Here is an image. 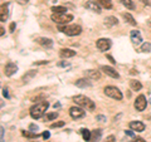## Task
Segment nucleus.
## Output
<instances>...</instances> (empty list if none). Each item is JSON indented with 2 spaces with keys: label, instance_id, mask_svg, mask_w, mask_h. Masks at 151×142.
<instances>
[{
  "label": "nucleus",
  "instance_id": "nucleus-35",
  "mask_svg": "<svg viewBox=\"0 0 151 142\" xmlns=\"http://www.w3.org/2000/svg\"><path fill=\"white\" fill-rule=\"evenodd\" d=\"M3 96L5 97V98H8V99L10 98V96H9V91H8V88H4V89H3Z\"/></svg>",
  "mask_w": 151,
  "mask_h": 142
},
{
  "label": "nucleus",
  "instance_id": "nucleus-29",
  "mask_svg": "<svg viewBox=\"0 0 151 142\" xmlns=\"http://www.w3.org/2000/svg\"><path fill=\"white\" fill-rule=\"evenodd\" d=\"M140 52H142V53H149V52H151V43H144L142 45H141L140 48Z\"/></svg>",
  "mask_w": 151,
  "mask_h": 142
},
{
  "label": "nucleus",
  "instance_id": "nucleus-24",
  "mask_svg": "<svg viewBox=\"0 0 151 142\" xmlns=\"http://www.w3.org/2000/svg\"><path fill=\"white\" fill-rule=\"evenodd\" d=\"M79 132H81V135H82V137H83V140H84V141H87V142H89V140H91L92 132H89L87 128H82Z\"/></svg>",
  "mask_w": 151,
  "mask_h": 142
},
{
  "label": "nucleus",
  "instance_id": "nucleus-40",
  "mask_svg": "<svg viewBox=\"0 0 151 142\" xmlns=\"http://www.w3.org/2000/svg\"><path fill=\"white\" fill-rule=\"evenodd\" d=\"M132 142H145V140H144V138H141V137H136V138L132 141Z\"/></svg>",
  "mask_w": 151,
  "mask_h": 142
},
{
  "label": "nucleus",
  "instance_id": "nucleus-17",
  "mask_svg": "<svg viewBox=\"0 0 151 142\" xmlns=\"http://www.w3.org/2000/svg\"><path fill=\"white\" fill-rule=\"evenodd\" d=\"M59 54L62 58H72L76 55V52L73 49H68V48H63L59 50Z\"/></svg>",
  "mask_w": 151,
  "mask_h": 142
},
{
  "label": "nucleus",
  "instance_id": "nucleus-26",
  "mask_svg": "<svg viewBox=\"0 0 151 142\" xmlns=\"http://www.w3.org/2000/svg\"><path fill=\"white\" fill-rule=\"evenodd\" d=\"M96 1L100 4L101 6L106 8V9H111L112 8V1L111 0H96Z\"/></svg>",
  "mask_w": 151,
  "mask_h": 142
},
{
  "label": "nucleus",
  "instance_id": "nucleus-20",
  "mask_svg": "<svg viewBox=\"0 0 151 142\" xmlns=\"http://www.w3.org/2000/svg\"><path fill=\"white\" fill-rule=\"evenodd\" d=\"M105 24H106V27H113V25L119 24V20H117V18H115V16H107L105 19Z\"/></svg>",
  "mask_w": 151,
  "mask_h": 142
},
{
  "label": "nucleus",
  "instance_id": "nucleus-42",
  "mask_svg": "<svg viewBox=\"0 0 151 142\" xmlns=\"http://www.w3.org/2000/svg\"><path fill=\"white\" fill-rule=\"evenodd\" d=\"M107 58H108V59H110V60H111V63H113V64H115V63H116V60H115V59H113V58H112V57H111V55H107Z\"/></svg>",
  "mask_w": 151,
  "mask_h": 142
},
{
  "label": "nucleus",
  "instance_id": "nucleus-22",
  "mask_svg": "<svg viewBox=\"0 0 151 142\" xmlns=\"http://www.w3.org/2000/svg\"><path fill=\"white\" fill-rule=\"evenodd\" d=\"M130 87L134 89V91H140V89L142 88V84H141L139 80H136V79H131L130 80Z\"/></svg>",
  "mask_w": 151,
  "mask_h": 142
},
{
  "label": "nucleus",
  "instance_id": "nucleus-10",
  "mask_svg": "<svg viewBox=\"0 0 151 142\" xmlns=\"http://www.w3.org/2000/svg\"><path fill=\"white\" fill-rule=\"evenodd\" d=\"M130 38H131V42L135 45H139V44H141V42H142V37H141V33L139 30H131Z\"/></svg>",
  "mask_w": 151,
  "mask_h": 142
},
{
  "label": "nucleus",
  "instance_id": "nucleus-21",
  "mask_svg": "<svg viewBox=\"0 0 151 142\" xmlns=\"http://www.w3.org/2000/svg\"><path fill=\"white\" fill-rule=\"evenodd\" d=\"M122 16H124V19H125L127 23H129V24H131V25H136V24H137V22L135 20L134 16H132L131 14H129V13H124V14H122Z\"/></svg>",
  "mask_w": 151,
  "mask_h": 142
},
{
  "label": "nucleus",
  "instance_id": "nucleus-28",
  "mask_svg": "<svg viewBox=\"0 0 151 142\" xmlns=\"http://www.w3.org/2000/svg\"><path fill=\"white\" fill-rule=\"evenodd\" d=\"M22 135L24 137H28V138H37V137H39V135L35 133V132H29V131H22Z\"/></svg>",
  "mask_w": 151,
  "mask_h": 142
},
{
  "label": "nucleus",
  "instance_id": "nucleus-25",
  "mask_svg": "<svg viewBox=\"0 0 151 142\" xmlns=\"http://www.w3.org/2000/svg\"><path fill=\"white\" fill-rule=\"evenodd\" d=\"M119 1L122 5H125L127 9H130V10H134L135 9V4H134V1H131V0H119Z\"/></svg>",
  "mask_w": 151,
  "mask_h": 142
},
{
  "label": "nucleus",
  "instance_id": "nucleus-27",
  "mask_svg": "<svg viewBox=\"0 0 151 142\" xmlns=\"http://www.w3.org/2000/svg\"><path fill=\"white\" fill-rule=\"evenodd\" d=\"M52 11H53V14H67V9L64 6H53Z\"/></svg>",
  "mask_w": 151,
  "mask_h": 142
},
{
  "label": "nucleus",
  "instance_id": "nucleus-37",
  "mask_svg": "<svg viewBox=\"0 0 151 142\" xmlns=\"http://www.w3.org/2000/svg\"><path fill=\"white\" fill-rule=\"evenodd\" d=\"M96 118H97V121H100V122H106V117H105V116H101V115H98Z\"/></svg>",
  "mask_w": 151,
  "mask_h": 142
},
{
  "label": "nucleus",
  "instance_id": "nucleus-34",
  "mask_svg": "<svg viewBox=\"0 0 151 142\" xmlns=\"http://www.w3.org/2000/svg\"><path fill=\"white\" fill-rule=\"evenodd\" d=\"M29 130H30V131H33V132H35V131H38L39 128H38V126H37V125L32 123V125H29Z\"/></svg>",
  "mask_w": 151,
  "mask_h": 142
},
{
  "label": "nucleus",
  "instance_id": "nucleus-39",
  "mask_svg": "<svg viewBox=\"0 0 151 142\" xmlns=\"http://www.w3.org/2000/svg\"><path fill=\"white\" fill-rule=\"evenodd\" d=\"M47 60H40V62H34V65H42V64H47Z\"/></svg>",
  "mask_w": 151,
  "mask_h": 142
},
{
  "label": "nucleus",
  "instance_id": "nucleus-19",
  "mask_svg": "<svg viewBox=\"0 0 151 142\" xmlns=\"http://www.w3.org/2000/svg\"><path fill=\"white\" fill-rule=\"evenodd\" d=\"M9 15V8H8V4H3L1 5V11H0V20L1 22H5L8 19Z\"/></svg>",
  "mask_w": 151,
  "mask_h": 142
},
{
  "label": "nucleus",
  "instance_id": "nucleus-23",
  "mask_svg": "<svg viewBox=\"0 0 151 142\" xmlns=\"http://www.w3.org/2000/svg\"><path fill=\"white\" fill-rule=\"evenodd\" d=\"M35 74H37V70H29V72H27L23 75V80H24L25 83H28L33 77H35Z\"/></svg>",
  "mask_w": 151,
  "mask_h": 142
},
{
  "label": "nucleus",
  "instance_id": "nucleus-14",
  "mask_svg": "<svg viewBox=\"0 0 151 142\" xmlns=\"http://www.w3.org/2000/svg\"><path fill=\"white\" fill-rule=\"evenodd\" d=\"M129 126L131 130H134L136 132H142L145 130V125L141 121H132V122H130Z\"/></svg>",
  "mask_w": 151,
  "mask_h": 142
},
{
  "label": "nucleus",
  "instance_id": "nucleus-43",
  "mask_svg": "<svg viewBox=\"0 0 151 142\" xmlns=\"http://www.w3.org/2000/svg\"><path fill=\"white\" fill-rule=\"evenodd\" d=\"M14 29H15V23H12L10 24V32H13Z\"/></svg>",
  "mask_w": 151,
  "mask_h": 142
},
{
  "label": "nucleus",
  "instance_id": "nucleus-45",
  "mask_svg": "<svg viewBox=\"0 0 151 142\" xmlns=\"http://www.w3.org/2000/svg\"><path fill=\"white\" fill-rule=\"evenodd\" d=\"M28 1H29V0H19V3H22V4H25Z\"/></svg>",
  "mask_w": 151,
  "mask_h": 142
},
{
  "label": "nucleus",
  "instance_id": "nucleus-4",
  "mask_svg": "<svg viewBox=\"0 0 151 142\" xmlns=\"http://www.w3.org/2000/svg\"><path fill=\"white\" fill-rule=\"evenodd\" d=\"M52 20L59 25L68 24L69 22L73 20V15H70V14H53L52 15Z\"/></svg>",
  "mask_w": 151,
  "mask_h": 142
},
{
  "label": "nucleus",
  "instance_id": "nucleus-6",
  "mask_svg": "<svg viewBox=\"0 0 151 142\" xmlns=\"http://www.w3.org/2000/svg\"><path fill=\"white\" fill-rule=\"evenodd\" d=\"M69 115L73 120H79V118H83L86 116V112H84L83 108L76 106V107H70L69 108Z\"/></svg>",
  "mask_w": 151,
  "mask_h": 142
},
{
  "label": "nucleus",
  "instance_id": "nucleus-9",
  "mask_svg": "<svg viewBox=\"0 0 151 142\" xmlns=\"http://www.w3.org/2000/svg\"><path fill=\"white\" fill-rule=\"evenodd\" d=\"M18 72V65L15 63L9 62L5 67H4V73H5L6 77H12L13 74H15Z\"/></svg>",
  "mask_w": 151,
  "mask_h": 142
},
{
  "label": "nucleus",
  "instance_id": "nucleus-5",
  "mask_svg": "<svg viewBox=\"0 0 151 142\" xmlns=\"http://www.w3.org/2000/svg\"><path fill=\"white\" fill-rule=\"evenodd\" d=\"M105 94L108 97H111L113 99H117V101H121L122 99V93L119 88H116V87H113V86H108L105 88Z\"/></svg>",
  "mask_w": 151,
  "mask_h": 142
},
{
  "label": "nucleus",
  "instance_id": "nucleus-44",
  "mask_svg": "<svg viewBox=\"0 0 151 142\" xmlns=\"http://www.w3.org/2000/svg\"><path fill=\"white\" fill-rule=\"evenodd\" d=\"M141 1H142L145 5H150V1H149V0H141Z\"/></svg>",
  "mask_w": 151,
  "mask_h": 142
},
{
  "label": "nucleus",
  "instance_id": "nucleus-8",
  "mask_svg": "<svg viewBox=\"0 0 151 142\" xmlns=\"http://www.w3.org/2000/svg\"><path fill=\"white\" fill-rule=\"evenodd\" d=\"M146 106H147V102H146V97L144 94H140V96L136 98L135 101V108L139 112H142L146 110Z\"/></svg>",
  "mask_w": 151,
  "mask_h": 142
},
{
  "label": "nucleus",
  "instance_id": "nucleus-30",
  "mask_svg": "<svg viewBox=\"0 0 151 142\" xmlns=\"http://www.w3.org/2000/svg\"><path fill=\"white\" fill-rule=\"evenodd\" d=\"M64 125H65L64 121H58V122H55V123H52L50 128H58V127H63Z\"/></svg>",
  "mask_w": 151,
  "mask_h": 142
},
{
  "label": "nucleus",
  "instance_id": "nucleus-46",
  "mask_svg": "<svg viewBox=\"0 0 151 142\" xmlns=\"http://www.w3.org/2000/svg\"><path fill=\"white\" fill-rule=\"evenodd\" d=\"M0 32H1V33H0V34H1V37L4 35V32H5V30H4V28L1 27V29H0Z\"/></svg>",
  "mask_w": 151,
  "mask_h": 142
},
{
  "label": "nucleus",
  "instance_id": "nucleus-16",
  "mask_svg": "<svg viewBox=\"0 0 151 142\" xmlns=\"http://www.w3.org/2000/svg\"><path fill=\"white\" fill-rule=\"evenodd\" d=\"M76 86L79 87V88H88V87L92 86V83L89 82L88 78H81V79L76 80Z\"/></svg>",
  "mask_w": 151,
  "mask_h": 142
},
{
  "label": "nucleus",
  "instance_id": "nucleus-15",
  "mask_svg": "<svg viewBox=\"0 0 151 142\" xmlns=\"http://www.w3.org/2000/svg\"><path fill=\"white\" fill-rule=\"evenodd\" d=\"M37 42L38 44H40L44 48H52L53 47V40L49 39V38H38Z\"/></svg>",
  "mask_w": 151,
  "mask_h": 142
},
{
  "label": "nucleus",
  "instance_id": "nucleus-3",
  "mask_svg": "<svg viewBox=\"0 0 151 142\" xmlns=\"http://www.w3.org/2000/svg\"><path fill=\"white\" fill-rule=\"evenodd\" d=\"M59 32L64 33L65 35H69V37H74V35H79L82 33V28L79 25H64V27H59L58 28Z\"/></svg>",
  "mask_w": 151,
  "mask_h": 142
},
{
  "label": "nucleus",
  "instance_id": "nucleus-13",
  "mask_svg": "<svg viewBox=\"0 0 151 142\" xmlns=\"http://www.w3.org/2000/svg\"><path fill=\"white\" fill-rule=\"evenodd\" d=\"M84 75H86V78L88 79H92V80H96V79H100L101 78V73L98 72L96 69H88L84 72Z\"/></svg>",
  "mask_w": 151,
  "mask_h": 142
},
{
  "label": "nucleus",
  "instance_id": "nucleus-2",
  "mask_svg": "<svg viewBox=\"0 0 151 142\" xmlns=\"http://www.w3.org/2000/svg\"><path fill=\"white\" fill-rule=\"evenodd\" d=\"M48 107H49V103L47 101H42L39 103H35V105L33 106L30 108V111H29L32 118H34V120H39V118L45 113V111L48 110Z\"/></svg>",
  "mask_w": 151,
  "mask_h": 142
},
{
  "label": "nucleus",
  "instance_id": "nucleus-31",
  "mask_svg": "<svg viewBox=\"0 0 151 142\" xmlns=\"http://www.w3.org/2000/svg\"><path fill=\"white\" fill-rule=\"evenodd\" d=\"M57 117H58V113H57V112H52V113H48V116H47V118H48L49 121L54 120V118H57Z\"/></svg>",
  "mask_w": 151,
  "mask_h": 142
},
{
  "label": "nucleus",
  "instance_id": "nucleus-36",
  "mask_svg": "<svg viewBox=\"0 0 151 142\" xmlns=\"http://www.w3.org/2000/svg\"><path fill=\"white\" fill-rule=\"evenodd\" d=\"M42 137H43L44 140H48L49 137H50V133H49L48 131H45V132H43V133H42Z\"/></svg>",
  "mask_w": 151,
  "mask_h": 142
},
{
  "label": "nucleus",
  "instance_id": "nucleus-12",
  "mask_svg": "<svg viewBox=\"0 0 151 142\" xmlns=\"http://www.w3.org/2000/svg\"><path fill=\"white\" fill-rule=\"evenodd\" d=\"M101 70H102L103 73H106L107 75H110L111 78H119V77H120V74L117 73L112 67H108V65H102Z\"/></svg>",
  "mask_w": 151,
  "mask_h": 142
},
{
  "label": "nucleus",
  "instance_id": "nucleus-7",
  "mask_svg": "<svg viewBox=\"0 0 151 142\" xmlns=\"http://www.w3.org/2000/svg\"><path fill=\"white\" fill-rule=\"evenodd\" d=\"M111 40L110 39H106V38H101V39H98L96 42V47H97V49L98 50H101V52H106L111 48Z\"/></svg>",
  "mask_w": 151,
  "mask_h": 142
},
{
  "label": "nucleus",
  "instance_id": "nucleus-33",
  "mask_svg": "<svg viewBox=\"0 0 151 142\" xmlns=\"http://www.w3.org/2000/svg\"><path fill=\"white\" fill-rule=\"evenodd\" d=\"M103 142H116V137L115 136H108V137H106V140L103 141Z\"/></svg>",
  "mask_w": 151,
  "mask_h": 142
},
{
  "label": "nucleus",
  "instance_id": "nucleus-32",
  "mask_svg": "<svg viewBox=\"0 0 151 142\" xmlns=\"http://www.w3.org/2000/svg\"><path fill=\"white\" fill-rule=\"evenodd\" d=\"M69 62H64V60H62V62H58V67H60V68H64V67H69Z\"/></svg>",
  "mask_w": 151,
  "mask_h": 142
},
{
  "label": "nucleus",
  "instance_id": "nucleus-18",
  "mask_svg": "<svg viewBox=\"0 0 151 142\" xmlns=\"http://www.w3.org/2000/svg\"><path fill=\"white\" fill-rule=\"evenodd\" d=\"M101 136H102V130H101V128L93 130V131H92L91 140H89V142H98V141L101 140Z\"/></svg>",
  "mask_w": 151,
  "mask_h": 142
},
{
  "label": "nucleus",
  "instance_id": "nucleus-1",
  "mask_svg": "<svg viewBox=\"0 0 151 142\" xmlns=\"http://www.w3.org/2000/svg\"><path fill=\"white\" fill-rule=\"evenodd\" d=\"M73 102H76V105H77L78 107H81L86 111H94V108H96V105H94V102L92 101V99L86 97V96H83V94L74 96Z\"/></svg>",
  "mask_w": 151,
  "mask_h": 142
},
{
  "label": "nucleus",
  "instance_id": "nucleus-41",
  "mask_svg": "<svg viewBox=\"0 0 151 142\" xmlns=\"http://www.w3.org/2000/svg\"><path fill=\"white\" fill-rule=\"evenodd\" d=\"M125 133L127 135V136H130V137H134L135 135H134V132L132 131H125Z\"/></svg>",
  "mask_w": 151,
  "mask_h": 142
},
{
  "label": "nucleus",
  "instance_id": "nucleus-11",
  "mask_svg": "<svg viewBox=\"0 0 151 142\" xmlns=\"http://www.w3.org/2000/svg\"><path fill=\"white\" fill-rule=\"evenodd\" d=\"M84 6H86V9H89V10H92V11H96L97 14L101 13V5L97 1H93V0H88Z\"/></svg>",
  "mask_w": 151,
  "mask_h": 142
},
{
  "label": "nucleus",
  "instance_id": "nucleus-38",
  "mask_svg": "<svg viewBox=\"0 0 151 142\" xmlns=\"http://www.w3.org/2000/svg\"><path fill=\"white\" fill-rule=\"evenodd\" d=\"M0 131H1V137H0V142H4V132H5V130H4V127L1 126V128H0Z\"/></svg>",
  "mask_w": 151,
  "mask_h": 142
}]
</instances>
